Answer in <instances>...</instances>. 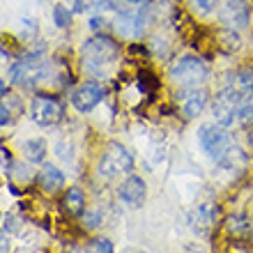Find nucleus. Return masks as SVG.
Wrapping results in <instances>:
<instances>
[{"instance_id": "1", "label": "nucleus", "mask_w": 253, "mask_h": 253, "mask_svg": "<svg viewBox=\"0 0 253 253\" xmlns=\"http://www.w3.org/2000/svg\"><path fill=\"white\" fill-rule=\"evenodd\" d=\"M118 53H120V46L111 37H106V35H94L81 48L83 65L90 67V69H99V67L113 62L118 58Z\"/></svg>"}, {"instance_id": "2", "label": "nucleus", "mask_w": 253, "mask_h": 253, "mask_svg": "<svg viewBox=\"0 0 253 253\" xmlns=\"http://www.w3.org/2000/svg\"><path fill=\"white\" fill-rule=\"evenodd\" d=\"M198 140L203 150H205L214 161H223L228 154L233 152V138H230V133L226 131V126L221 125H203L198 129Z\"/></svg>"}, {"instance_id": "3", "label": "nucleus", "mask_w": 253, "mask_h": 253, "mask_svg": "<svg viewBox=\"0 0 253 253\" xmlns=\"http://www.w3.org/2000/svg\"><path fill=\"white\" fill-rule=\"evenodd\" d=\"M170 79L180 85L196 87L207 79V65L196 55H184L170 67Z\"/></svg>"}, {"instance_id": "4", "label": "nucleus", "mask_w": 253, "mask_h": 253, "mask_svg": "<svg viewBox=\"0 0 253 253\" xmlns=\"http://www.w3.org/2000/svg\"><path fill=\"white\" fill-rule=\"evenodd\" d=\"M131 170H133V159L131 154L126 152V147H122L120 143H111L99 161V175L115 177V175L131 173Z\"/></svg>"}, {"instance_id": "5", "label": "nucleus", "mask_w": 253, "mask_h": 253, "mask_svg": "<svg viewBox=\"0 0 253 253\" xmlns=\"http://www.w3.org/2000/svg\"><path fill=\"white\" fill-rule=\"evenodd\" d=\"M242 94L240 90H233V87H226L221 90L212 101V115L214 122L221 126H230L235 120H237V106H240Z\"/></svg>"}, {"instance_id": "6", "label": "nucleus", "mask_w": 253, "mask_h": 253, "mask_svg": "<svg viewBox=\"0 0 253 253\" xmlns=\"http://www.w3.org/2000/svg\"><path fill=\"white\" fill-rule=\"evenodd\" d=\"M30 118H33L37 125L48 126L55 125V122L62 118V106L55 97H46V94H37L30 104Z\"/></svg>"}, {"instance_id": "7", "label": "nucleus", "mask_w": 253, "mask_h": 253, "mask_svg": "<svg viewBox=\"0 0 253 253\" xmlns=\"http://www.w3.org/2000/svg\"><path fill=\"white\" fill-rule=\"evenodd\" d=\"M221 23L230 30H242L249 26L251 21V12H249V2L247 0H226L223 7L219 12Z\"/></svg>"}, {"instance_id": "8", "label": "nucleus", "mask_w": 253, "mask_h": 253, "mask_svg": "<svg viewBox=\"0 0 253 253\" xmlns=\"http://www.w3.org/2000/svg\"><path fill=\"white\" fill-rule=\"evenodd\" d=\"M101 99H104V87H101L97 81H85V83H81L72 94L74 108L81 111V113H90Z\"/></svg>"}, {"instance_id": "9", "label": "nucleus", "mask_w": 253, "mask_h": 253, "mask_svg": "<svg viewBox=\"0 0 253 253\" xmlns=\"http://www.w3.org/2000/svg\"><path fill=\"white\" fill-rule=\"evenodd\" d=\"M147 23V14L140 9V12H120L118 19H115V33L122 35V37H129V40H136L143 35Z\"/></svg>"}, {"instance_id": "10", "label": "nucleus", "mask_w": 253, "mask_h": 253, "mask_svg": "<svg viewBox=\"0 0 253 253\" xmlns=\"http://www.w3.org/2000/svg\"><path fill=\"white\" fill-rule=\"evenodd\" d=\"M44 76V67L35 65V62H26V60H16L12 67H9V79L16 85H33L37 79Z\"/></svg>"}, {"instance_id": "11", "label": "nucleus", "mask_w": 253, "mask_h": 253, "mask_svg": "<svg viewBox=\"0 0 253 253\" xmlns=\"http://www.w3.org/2000/svg\"><path fill=\"white\" fill-rule=\"evenodd\" d=\"M120 200L129 207H140L143 200H145V182L140 180L138 175H129L125 182H122L120 191H118Z\"/></svg>"}, {"instance_id": "12", "label": "nucleus", "mask_w": 253, "mask_h": 253, "mask_svg": "<svg viewBox=\"0 0 253 253\" xmlns=\"http://www.w3.org/2000/svg\"><path fill=\"white\" fill-rule=\"evenodd\" d=\"M180 101H182V111L187 118H196V115L203 113V108L207 104V90L203 87H191V90H184L180 92Z\"/></svg>"}, {"instance_id": "13", "label": "nucleus", "mask_w": 253, "mask_h": 253, "mask_svg": "<svg viewBox=\"0 0 253 253\" xmlns=\"http://www.w3.org/2000/svg\"><path fill=\"white\" fill-rule=\"evenodd\" d=\"M37 182H40V187L44 193H55L65 187V175H62L60 168L44 166L40 170V175H37Z\"/></svg>"}, {"instance_id": "14", "label": "nucleus", "mask_w": 253, "mask_h": 253, "mask_svg": "<svg viewBox=\"0 0 253 253\" xmlns=\"http://www.w3.org/2000/svg\"><path fill=\"white\" fill-rule=\"evenodd\" d=\"M21 113H23V106H21V99L16 94L0 97V125H9V122H14Z\"/></svg>"}, {"instance_id": "15", "label": "nucleus", "mask_w": 253, "mask_h": 253, "mask_svg": "<svg viewBox=\"0 0 253 253\" xmlns=\"http://www.w3.org/2000/svg\"><path fill=\"white\" fill-rule=\"evenodd\" d=\"M214 219H216V207L210 205V203H205V205H198L196 207V212H193L191 216V226L193 228H198L200 233H205L207 228L214 223Z\"/></svg>"}, {"instance_id": "16", "label": "nucleus", "mask_w": 253, "mask_h": 253, "mask_svg": "<svg viewBox=\"0 0 253 253\" xmlns=\"http://www.w3.org/2000/svg\"><path fill=\"white\" fill-rule=\"evenodd\" d=\"M46 143L42 138H30L23 145V154H26V159L30 161V164H37V161H44V157H46Z\"/></svg>"}, {"instance_id": "17", "label": "nucleus", "mask_w": 253, "mask_h": 253, "mask_svg": "<svg viewBox=\"0 0 253 253\" xmlns=\"http://www.w3.org/2000/svg\"><path fill=\"white\" fill-rule=\"evenodd\" d=\"M83 205H85V198H83V191L79 187H72L65 196V210L69 214H81L83 212Z\"/></svg>"}, {"instance_id": "18", "label": "nucleus", "mask_w": 253, "mask_h": 253, "mask_svg": "<svg viewBox=\"0 0 253 253\" xmlns=\"http://www.w3.org/2000/svg\"><path fill=\"white\" fill-rule=\"evenodd\" d=\"M237 120L244 125H253V94H244L237 106Z\"/></svg>"}, {"instance_id": "19", "label": "nucleus", "mask_w": 253, "mask_h": 253, "mask_svg": "<svg viewBox=\"0 0 253 253\" xmlns=\"http://www.w3.org/2000/svg\"><path fill=\"white\" fill-rule=\"evenodd\" d=\"M237 90L244 94H253V67H247L237 74Z\"/></svg>"}, {"instance_id": "20", "label": "nucleus", "mask_w": 253, "mask_h": 253, "mask_svg": "<svg viewBox=\"0 0 253 253\" xmlns=\"http://www.w3.org/2000/svg\"><path fill=\"white\" fill-rule=\"evenodd\" d=\"M249 228H251V223H249V219L247 216H242V214L228 219V230H230L233 235H244V233H249Z\"/></svg>"}, {"instance_id": "21", "label": "nucleus", "mask_w": 253, "mask_h": 253, "mask_svg": "<svg viewBox=\"0 0 253 253\" xmlns=\"http://www.w3.org/2000/svg\"><path fill=\"white\" fill-rule=\"evenodd\" d=\"M69 19H72V12L67 9L65 5H55L53 7V21L58 28H67L69 26Z\"/></svg>"}, {"instance_id": "22", "label": "nucleus", "mask_w": 253, "mask_h": 253, "mask_svg": "<svg viewBox=\"0 0 253 253\" xmlns=\"http://www.w3.org/2000/svg\"><path fill=\"white\" fill-rule=\"evenodd\" d=\"M99 223H101V214L97 212V210H87V212L83 214V226H85L87 230L99 228Z\"/></svg>"}, {"instance_id": "23", "label": "nucleus", "mask_w": 253, "mask_h": 253, "mask_svg": "<svg viewBox=\"0 0 253 253\" xmlns=\"http://www.w3.org/2000/svg\"><path fill=\"white\" fill-rule=\"evenodd\" d=\"M90 251L92 253H113V242L111 240H94V242H90Z\"/></svg>"}, {"instance_id": "24", "label": "nucleus", "mask_w": 253, "mask_h": 253, "mask_svg": "<svg viewBox=\"0 0 253 253\" xmlns=\"http://www.w3.org/2000/svg\"><path fill=\"white\" fill-rule=\"evenodd\" d=\"M65 2H67V9H69V12H72V14H81V12H85V0H65Z\"/></svg>"}, {"instance_id": "25", "label": "nucleus", "mask_w": 253, "mask_h": 253, "mask_svg": "<svg viewBox=\"0 0 253 253\" xmlns=\"http://www.w3.org/2000/svg\"><path fill=\"white\" fill-rule=\"evenodd\" d=\"M193 2H196V7H198V12L207 14V12H212L214 7H216L219 0H193Z\"/></svg>"}, {"instance_id": "26", "label": "nucleus", "mask_w": 253, "mask_h": 253, "mask_svg": "<svg viewBox=\"0 0 253 253\" xmlns=\"http://www.w3.org/2000/svg\"><path fill=\"white\" fill-rule=\"evenodd\" d=\"M7 249H9V240L5 233H0V253H7Z\"/></svg>"}, {"instance_id": "27", "label": "nucleus", "mask_w": 253, "mask_h": 253, "mask_svg": "<svg viewBox=\"0 0 253 253\" xmlns=\"http://www.w3.org/2000/svg\"><path fill=\"white\" fill-rule=\"evenodd\" d=\"M101 23H104V19H101V16H94V19L90 21V26H92V28H99Z\"/></svg>"}, {"instance_id": "28", "label": "nucleus", "mask_w": 253, "mask_h": 253, "mask_svg": "<svg viewBox=\"0 0 253 253\" xmlns=\"http://www.w3.org/2000/svg\"><path fill=\"white\" fill-rule=\"evenodd\" d=\"M5 94H7V83L0 79V97H5Z\"/></svg>"}, {"instance_id": "29", "label": "nucleus", "mask_w": 253, "mask_h": 253, "mask_svg": "<svg viewBox=\"0 0 253 253\" xmlns=\"http://www.w3.org/2000/svg\"><path fill=\"white\" fill-rule=\"evenodd\" d=\"M125 2H131V5H145L147 0H125Z\"/></svg>"}, {"instance_id": "30", "label": "nucleus", "mask_w": 253, "mask_h": 253, "mask_svg": "<svg viewBox=\"0 0 253 253\" xmlns=\"http://www.w3.org/2000/svg\"><path fill=\"white\" fill-rule=\"evenodd\" d=\"M5 58H7V53L2 51V48H0V60H5Z\"/></svg>"}, {"instance_id": "31", "label": "nucleus", "mask_w": 253, "mask_h": 253, "mask_svg": "<svg viewBox=\"0 0 253 253\" xmlns=\"http://www.w3.org/2000/svg\"><path fill=\"white\" fill-rule=\"evenodd\" d=\"M131 253H147V251H131Z\"/></svg>"}]
</instances>
